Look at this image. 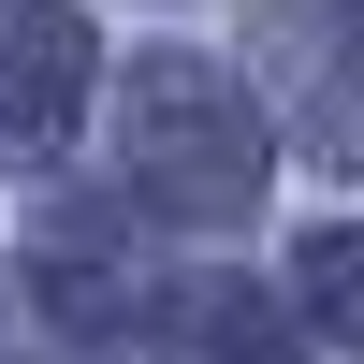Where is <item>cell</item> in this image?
<instances>
[{
  "label": "cell",
  "instance_id": "obj_1",
  "mask_svg": "<svg viewBox=\"0 0 364 364\" xmlns=\"http://www.w3.org/2000/svg\"><path fill=\"white\" fill-rule=\"evenodd\" d=\"M117 175H132L161 219L233 233L277 161H262V117H248V87H233L219 58L161 44V58H132V87H117Z\"/></svg>",
  "mask_w": 364,
  "mask_h": 364
},
{
  "label": "cell",
  "instance_id": "obj_2",
  "mask_svg": "<svg viewBox=\"0 0 364 364\" xmlns=\"http://www.w3.org/2000/svg\"><path fill=\"white\" fill-rule=\"evenodd\" d=\"M248 73L306 161H364V0H248Z\"/></svg>",
  "mask_w": 364,
  "mask_h": 364
},
{
  "label": "cell",
  "instance_id": "obj_3",
  "mask_svg": "<svg viewBox=\"0 0 364 364\" xmlns=\"http://www.w3.org/2000/svg\"><path fill=\"white\" fill-rule=\"evenodd\" d=\"M87 87H102V44L73 0H0V146L15 161H58L87 132Z\"/></svg>",
  "mask_w": 364,
  "mask_h": 364
},
{
  "label": "cell",
  "instance_id": "obj_4",
  "mask_svg": "<svg viewBox=\"0 0 364 364\" xmlns=\"http://www.w3.org/2000/svg\"><path fill=\"white\" fill-rule=\"evenodd\" d=\"M161 350H175V364H306V350H291V321L262 306L248 277H204V291H175V306H161Z\"/></svg>",
  "mask_w": 364,
  "mask_h": 364
},
{
  "label": "cell",
  "instance_id": "obj_5",
  "mask_svg": "<svg viewBox=\"0 0 364 364\" xmlns=\"http://www.w3.org/2000/svg\"><path fill=\"white\" fill-rule=\"evenodd\" d=\"M291 291H306V321H321V336H350V350H364V219L306 233V248H291Z\"/></svg>",
  "mask_w": 364,
  "mask_h": 364
}]
</instances>
